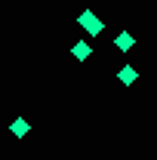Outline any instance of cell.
I'll list each match as a JSON object with an SVG mask.
<instances>
[{
  "mask_svg": "<svg viewBox=\"0 0 157 160\" xmlns=\"http://www.w3.org/2000/svg\"><path fill=\"white\" fill-rule=\"evenodd\" d=\"M89 52H93V46H89V43H77V46H74V59H86Z\"/></svg>",
  "mask_w": 157,
  "mask_h": 160,
  "instance_id": "obj_2",
  "label": "cell"
},
{
  "mask_svg": "<svg viewBox=\"0 0 157 160\" xmlns=\"http://www.w3.org/2000/svg\"><path fill=\"white\" fill-rule=\"evenodd\" d=\"M80 25L89 28V34H99V31H102V22H96L93 12H83V16H80Z\"/></svg>",
  "mask_w": 157,
  "mask_h": 160,
  "instance_id": "obj_1",
  "label": "cell"
},
{
  "mask_svg": "<svg viewBox=\"0 0 157 160\" xmlns=\"http://www.w3.org/2000/svg\"><path fill=\"white\" fill-rule=\"evenodd\" d=\"M9 129H13L16 136H25V132H28V120H16V123H13Z\"/></svg>",
  "mask_w": 157,
  "mask_h": 160,
  "instance_id": "obj_4",
  "label": "cell"
},
{
  "mask_svg": "<svg viewBox=\"0 0 157 160\" xmlns=\"http://www.w3.org/2000/svg\"><path fill=\"white\" fill-rule=\"evenodd\" d=\"M117 46H120V49H129V46H133V37H129V34L123 31V34L117 37Z\"/></svg>",
  "mask_w": 157,
  "mask_h": 160,
  "instance_id": "obj_5",
  "label": "cell"
},
{
  "mask_svg": "<svg viewBox=\"0 0 157 160\" xmlns=\"http://www.w3.org/2000/svg\"><path fill=\"white\" fill-rule=\"evenodd\" d=\"M133 80H136V68H133V65H126V68L120 71V83H133Z\"/></svg>",
  "mask_w": 157,
  "mask_h": 160,
  "instance_id": "obj_3",
  "label": "cell"
}]
</instances>
